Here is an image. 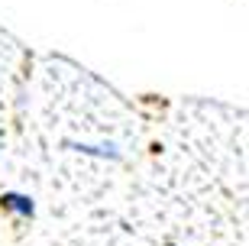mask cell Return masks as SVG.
<instances>
[{
    "instance_id": "obj_1",
    "label": "cell",
    "mask_w": 249,
    "mask_h": 246,
    "mask_svg": "<svg viewBox=\"0 0 249 246\" xmlns=\"http://www.w3.org/2000/svg\"><path fill=\"white\" fill-rule=\"evenodd\" d=\"M0 210L3 214H13L19 220H33L36 217V201L23 191H3L0 194Z\"/></svg>"
},
{
    "instance_id": "obj_2",
    "label": "cell",
    "mask_w": 249,
    "mask_h": 246,
    "mask_svg": "<svg viewBox=\"0 0 249 246\" xmlns=\"http://www.w3.org/2000/svg\"><path fill=\"white\" fill-rule=\"evenodd\" d=\"M65 149H74V152L81 155H94V159H110V162H120L123 152L113 143H97V146H91V143H65Z\"/></svg>"
},
{
    "instance_id": "obj_3",
    "label": "cell",
    "mask_w": 249,
    "mask_h": 246,
    "mask_svg": "<svg viewBox=\"0 0 249 246\" xmlns=\"http://www.w3.org/2000/svg\"><path fill=\"white\" fill-rule=\"evenodd\" d=\"M165 246H178V243H165Z\"/></svg>"
}]
</instances>
